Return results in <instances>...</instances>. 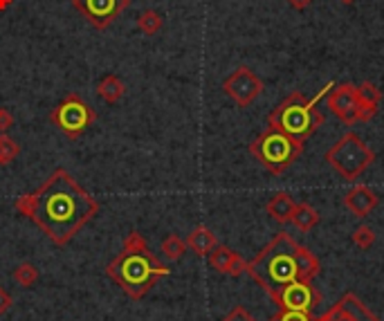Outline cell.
<instances>
[{
    "label": "cell",
    "mask_w": 384,
    "mask_h": 321,
    "mask_svg": "<svg viewBox=\"0 0 384 321\" xmlns=\"http://www.w3.org/2000/svg\"><path fill=\"white\" fill-rule=\"evenodd\" d=\"M185 243H187V250H191V252H194L196 257H200V259L209 257V252L218 245L216 234L211 232L209 227H196L194 232H191V234L187 236Z\"/></svg>",
    "instance_id": "cell-17"
},
{
    "label": "cell",
    "mask_w": 384,
    "mask_h": 321,
    "mask_svg": "<svg viewBox=\"0 0 384 321\" xmlns=\"http://www.w3.org/2000/svg\"><path fill=\"white\" fill-rule=\"evenodd\" d=\"M326 162L335 173H340L344 180H355L376 162V153L360 135L347 133L326 150Z\"/></svg>",
    "instance_id": "cell-6"
},
{
    "label": "cell",
    "mask_w": 384,
    "mask_h": 321,
    "mask_svg": "<svg viewBox=\"0 0 384 321\" xmlns=\"http://www.w3.org/2000/svg\"><path fill=\"white\" fill-rule=\"evenodd\" d=\"M274 321H315L310 313H294V310H279Z\"/></svg>",
    "instance_id": "cell-26"
},
{
    "label": "cell",
    "mask_w": 384,
    "mask_h": 321,
    "mask_svg": "<svg viewBox=\"0 0 384 321\" xmlns=\"http://www.w3.org/2000/svg\"><path fill=\"white\" fill-rule=\"evenodd\" d=\"M12 279H14L21 288H32L34 283H36L38 279H41V272H38V268L34 266V263L25 261V263H18V266L14 268Z\"/></svg>",
    "instance_id": "cell-21"
},
{
    "label": "cell",
    "mask_w": 384,
    "mask_h": 321,
    "mask_svg": "<svg viewBox=\"0 0 384 321\" xmlns=\"http://www.w3.org/2000/svg\"><path fill=\"white\" fill-rule=\"evenodd\" d=\"M267 321H274V317H272V319H267Z\"/></svg>",
    "instance_id": "cell-33"
},
{
    "label": "cell",
    "mask_w": 384,
    "mask_h": 321,
    "mask_svg": "<svg viewBox=\"0 0 384 321\" xmlns=\"http://www.w3.org/2000/svg\"><path fill=\"white\" fill-rule=\"evenodd\" d=\"M50 121L68 139H79L97 121V112L83 101L81 94L70 92L56 103V108H52Z\"/></svg>",
    "instance_id": "cell-7"
},
{
    "label": "cell",
    "mask_w": 384,
    "mask_h": 321,
    "mask_svg": "<svg viewBox=\"0 0 384 321\" xmlns=\"http://www.w3.org/2000/svg\"><path fill=\"white\" fill-rule=\"evenodd\" d=\"M333 88H335V83H326L312 99H306L301 92H292L290 97H285L279 106L270 112V117H267V128L281 130L285 135L306 141L324 124V115L317 110V103L324 97H328V92Z\"/></svg>",
    "instance_id": "cell-4"
},
{
    "label": "cell",
    "mask_w": 384,
    "mask_h": 321,
    "mask_svg": "<svg viewBox=\"0 0 384 321\" xmlns=\"http://www.w3.org/2000/svg\"><path fill=\"white\" fill-rule=\"evenodd\" d=\"M340 3H344V5H353L355 0H340Z\"/></svg>",
    "instance_id": "cell-32"
},
{
    "label": "cell",
    "mask_w": 384,
    "mask_h": 321,
    "mask_svg": "<svg viewBox=\"0 0 384 321\" xmlns=\"http://www.w3.org/2000/svg\"><path fill=\"white\" fill-rule=\"evenodd\" d=\"M312 0H287V5H290L292 9H297V12H303L306 7H310Z\"/></svg>",
    "instance_id": "cell-30"
},
{
    "label": "cell",
    "mask_w": 384,
    "mask_h": 321,
    "mask_svg": "<svg viewBox=\"0 0 384 321\" xmlns=\"http://www.w3.org/2000/svg\"><path fill=\"white\" fill-rule=\"evenodd\" d=\"M315 321H380V319L373 315L353 292H347L337 304L331 310H326V313L322 317H317Z\"/></svg>",
    "instance_id": "cell-12"
},
{
    "label": "cell",
    "mask_w": 384,
    "mask_h": 321,
    "mask_svg": "<svg viewBox=\"0 0 384 321\" xmlns=\"http://www.w3.org/2000/svg\"><path fill=\"white\" fill-rule=\"evenodd\" d=\"M353 83H340L331 90V94L326 97V106L333 112L335 117H340L344 124H353L355 115H358V108H360V99H358V92H355Z\"/></svg>",
    "instance_id": "cell-11"
},
{
    "label": "cell",
    "mask_w": 384,
    "mask_h": 321,
    "mask_svg": "<svg viewBox=\"0 0 384 321\" xmlns=\"http://www.w3.org/2000/svg\"><path fill=\"white\" fill-rule=\"evenodd\" d=\"M14 306V297L9 295L5 288H0V317L9 313V308Z\"/></svg>",
    "instance_id": "cell-28"
},
{
    "label": "cell",
    "mask_w": 384,
    "mask_h": 321,
    "mask_svg": "<svg viewBox=\"0 0 384 321\" xmlns=\"http://www.w3.org/2000/svg\"><path fill=\"white\" fill-rule=\"evenodd\" d=\"M209 268L220 272V275H227V277H241L245 268H247V261H243V257L234 250H229L227 245H216L214 250L209 252Z\"/></svg>",
    "instance_id": "cell-13"
},
{
    "label": "cell",
    "mask_w": 384,
    "mask_h": 321,
    "mask_svg": "<svg viewBox=\"0 0 384 321\" xmlns=\"http://www.w3.org/2000/svg\"><path fill=\"white\" fill-rule=\"evenodd\" d=\"M355 92H358L360 103H373V106H378L380 99H382V90L378 86H373V83H369V81H364L362 86L355 88Z\"/></svg>",
    "instance_id": "cell-25"
},
{
    "label": "cell",
    "mask_w": 384,
    "mask_h": 321,
    "mask_svg": "<svg viewBox=\"0 0 384 321\" xmlns=\"http://www.w3.org/2000/svg\"><path fill=\"white\" fill-rule=\"evenodd\" d=\"M97 94H99L101 101L115 106V103L126 94V86H124V81L117 77V74H106V77H101L97 83Z\"/></svg>",
    "instance_id": "cell-18"
},
{
    "label": "cell",
    "mask_w": 384,
    "mask_h": 321,
    "mask_svg": "<svg viewBox=\"0 0 384 321\" xmlns=\"http://www.w3.org/2000/svg\"><path fill=\"white\" fill-rule=\"evenodd\" d=\"M14 209L63 248L99 214V202L70 171L54 168L41 186L16 198Z\"/></svg>",
    "instance_id": "cell-1"
},
{
    "label": "cell",
    "mask_w": 384,
    "mask_h": 321,
    "mask_svg": "<svg viewBox=\"0 0 384 321\" xmlns=\"http://www.w3.org/2000/svg\"><path fill=\"white\" fill-rule=\"evenodd\" d=\"M294 248H297V241L292 236L279 232L252 261H247L245 272L272 299L285 286H290L292 281H299V277H297Z\"/></svg>",
    "instance_id": "cell-3"
},
{
    "label": "cell",
    "mask_w": 384,
    "mask_h": 321,
    "mask_svg": "<svg viewBox=\"0 0 384 321\" xmlns=\"http://www.w3.org/2000/svg\"><path fill=\"white\" fill-rule=\"evenodd\" d=\"M14 126V115L7 108H0V133H7Z\"/></svg>",
    "instance_id": "cell-29"
},
{
    "label": "cell",
    "mask_w": 384,
    "mask_h": 321,
    "mask_svg": "<svg viewBox=\"0 0 384 321\" xmlns=\"http://www.w3.org/2000/svg\"><path fill=\"white\" fill-rule=\"evenodd\" d=\"M380 202V196L369 186H353L351 191L344 196V207L358 218H367V216L376 209Z\"/></svg>",
    "instance_id": "cell-14"
},
{
    "label": "cell",
    "mask_w": 384,
    "mask_h": 321,
    "mask_svg": "<svg viewBox=\"0 0 384 321\" xmlns=\"http://www.w3.org/2000/svg\"><path fill=\"white\" fill-rule=\"evenodd\" d=\"M274 304L279 310H294V313H312V308L322 301V295L317 292L308 281H292L276 295Z\"/></svg>",
    "instance_id": "cell-10"
},
{
    "label": "cell",
    "mask_w": 384,
    "mask_h": 321,
    "mask_svg": "<svg viewBox=\"0 0 384 321\" xmlns=\"http://www.w3.org/2000/svg\"><path fill=\"white\" fill-rule=\"evenodd\" d=\"M306 148L303 139H297L281 133V130L267 128L265 133L258 135L252 144H249V153H252L263 168H267L274 175H281L290 168L297 159L301 157Z\"/></svg>",
    "instance_id": "cell-5"
},
{
    "label": "cell",
    "mask_w": 384,
    "mask_h": 321,
    "mask_svg": "<svg viewBox=\"0 0 384 321\" xmlns=\"http://www.w3.org/2000/svg\"><path fill=\"white\" fill-rule=\"evenodd\" d=\"M351 241H353L355 248L369 250V248H373V243H376V232H373L369 225H360V227L351 234Z\"/></svg>",
    "instance_id": "cell-24"
},
{
    "label": "cell",
    "mask_w": 384,
    "mask_h": 321,
    "mask_svg": "<svg viewBox=\"0 0 384 321\" xmlns=\"http://www.w3.org/2000/svg\"><path fill=\"white\" fill-rule=\"evenodd\" d=\"M223 321H256L252 315L247 313V308H243V306H234L229 313L223 317Z\"/></svg>",
    "instance_id": "cell-27"
},
{
    "label": "cell",
    "mask_w": 384,
    "mask_h": 321,
    "mask_svg": "<svg viewBox=\"0 0 384 321\" xmlns=\"http://www.w3.org/2000/svg\"><path fill=\"white\" fill-rule=\"evenodd\" d=\"M319 220H322L319 211H317L315 207L301 202V205L294 207V214H292V220H290V223H292L299 232H310V229L317 227V225H319Z\"/></svg>",
    "instance_id": "cell-19"
},
{
    "label": "cell",
    "mask_w": 384,
    "mask_h": 321,
    "mask_svg": "<svg viewBox=\"0 0 384 321\" xmlns=\"http://www.w3.org/2000/svg\"><path fill=\"white\" fill-rule=\"evenodd\" d=\"M162 254H165V259H167V261L176 263V261H180V259L187 254V243L182 241L180 236L169 234L167 238L162 241Z\"/></svg>",
    "instance_id": "cell-22"
},
{
    "label": "cell",
    "mask_w": 384,
    "mask_h": 321,
    "mask_svg": "<svg viewBox=\"0 0 384 321\" xmlns=\"http://www.w3.org/2000/svg\"><path fill=\"white\" fill-rule=\"evenodd\" d=\"M72 7L94 30H108L131 7V0H72Z\"/></svg>",
    "instance_id": "cell-8"
},
{
    "label": "cell",
    "mask_w": 384,
    "mask_h": 321,
    "mask_svg": "<svg viewBox=\"0 0 384 321\" xmlns=\"http://www.w3.org/2000/svg\"><path fill=\"white\" fill-rule=\"evenodd\" d=\"M18 155H21V144L7 133H0V166L12 164Z\"/></svg>",
    "instance_id": "cell-23"
},
{
    "label": "cell",
    "mask_w": 384,
    "mask_h": 321,
    "mask_svg": "<svg viewBox=\"0 0 384 321\" xmlns=\"http://www.w3.org/2000/svg\"><path fill=\"white\" fill-rule=\"evenodd\" d=\"M162 27H165V18L158 12V9H144V12L137 16V30L147 36L158 34Z\"/></svg>",
    "instance_id": "cell-20"
},
{
    "label": "cell",
    "mask_w": 384,
    "mask_h": 321,
    "mask_svg": "<svg viewBox=\"0 0 384 321\" xmlns=\"http://www.w3.org/2000/svg\"><path fill=\"white\" fill-rule=\"evenodd\" d=\"M223 90L238 108H247V106H252V103L258 99V94L263 92V81L258 79L249 68L241 65V68H236L223 81Z\"/></svg>",
    "instance_id": "cell-9"
},
{
    "label": "cell",
    "mask_w": 384,
    "mask_h": 321,
    "mask_svg": "<svg viewBox=\"0 0 384 321\" xmlns=\"http://www.w3.org/2000/svg\"><path fill=\"white\" fill-rule=\"evenodd\" d=\"M14 5V0H0V12H5V9H9Z\"/></svg>",
    "instance_id": "cell-31"
},
{
    "label": "cell",
    "mask_w": 384,
    "mask_h": 321,
    "mask_svg": "<svg viewBox=\"0 0 384 321\" xmlns=\"http://www.w3.org/2000/svg\"><path fill=\"white\" fill-rule=\"evenodd\" d=\"M169 275L171 268L151 252L147 238L140 232L126 234L122 252L106 266V277L112 279L124 295L135 301L147 297L156 283Z\"/></svg>",
    "instance_id": "cell-2"
},
{
    "label": "cell",
    "mask_w": 384,
    "mask_h": 321,
    "mask_svg": "<svg viewBox=\"0 0 384 321\" xmlns=\"http://www.w3.org/2000/svg\"><path fill=\"white\" fill-rule=\"evenodd\" d=\"M294 207H297V202L292 200V196H290V193H285V191H276V193L270 198V200H267L265 211H267V216H270L272 220H276L279 225H287V223L292 220Z\"/></svg>",
    "instance_id": "cell-15"
},
{
    "label": "cell",
    "mask_w": 384,
    "mask_h": 321,
    "mask_svg": "<svg viewBox=\"0 0 384 321\" xmlns=\"http://www.w3.org/2000/svg\"><path fill=\"white\" fill-rule=\"evenodd\" d=\"M294 261H297V277H299V281L310 283L322 272L319 259L308 248H303V245H297L294 248Z\"/></svg>",
    "instance_id": "cell-16"
}]
</instances>
